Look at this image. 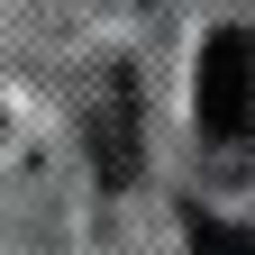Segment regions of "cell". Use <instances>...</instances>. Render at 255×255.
<instances>
[{
	"mask_svg": "<svg viewBox=\"0 0 255 255\" xmlns=\"http://www.w3.org/2000/svg\"><path fill=\"white\" fill-rule=\"evenodd\" d=\"M210 137H255V27H219L201 46V82H191Z\"/></svg>",
	"mask_w": 255,
	"mask_h": 255,
	"instance_id": "obj_1",
	"label": "cell"
},
{
	"mask_svg": "<svg viewBox=\"0 0 255 255\" xmlns=\"http://www.w3.org/2000/svg\"><path fill=\"white\" fill-rule=\"evenodd\" d=\"M91 164H101V182L137 173V82L128 73H101V91H91Z\"/></svg>",
	"mask_w": 255,
	"mask_h": 255,
	"instance_id": "obj_2",
	"label": "cell"
},
{
	"mask_svg": "<svg viewBox=\"0 0 255 255\" xmlns=\"http://www.w3.org/2000/svg\"><path fill=\"white\" fill-rule=\"evenodd\" d=\"M191 255H255V237H246V228H201Z\"/></svg>",
	"mask_w": 255,
	"mask_h": 255,
	"instance_id": "obj_3",
	"label": "cell"
}]
</instances>
